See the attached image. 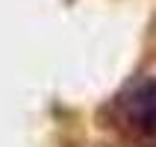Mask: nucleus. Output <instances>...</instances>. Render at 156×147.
I'll return each instance as SVG.
<instances>
[{"label": "nucleus", "mask_w": 156, "mask_h": 147, "mask_svg": "<svg viewBox=\"0 0 156 147\" xmlns=\"http://www.w3.org/2000/svg\"><path fill=\"white\" fill-rule=\"evenodd\" d=\"M118 130L141 147H156V77H141L112 103Z\"/></svg>", "instance_id": "nucleus-1"}]
</instances>
